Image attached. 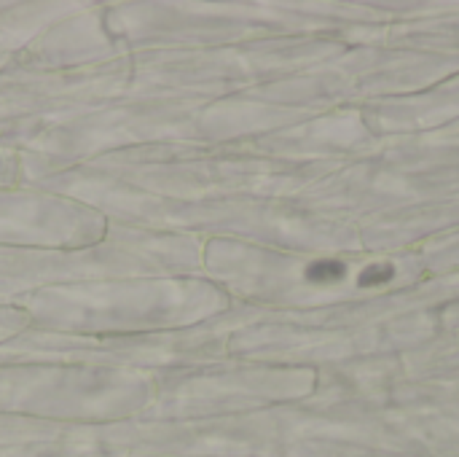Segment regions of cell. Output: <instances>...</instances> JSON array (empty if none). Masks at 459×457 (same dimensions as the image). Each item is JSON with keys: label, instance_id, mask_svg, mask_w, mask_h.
Wrapping results in <instances>:
<instances>
[{"label": "cell", "instance_id": "2", "mask_svg": "<svg viewBox=\"0 0 459 457\" xmlns=\"http://www.w3.org/2000/svg\"><path fill=\"white\" fill-rule=\"evenodd\" d=\"M392 275H395V269H392L390 264H376V266H368V269H363L360 272V277H357V282L360 285H381V282H390Z\"/></svg>", "mask_w": 459, "mask_h": 457}, {"label": "cell", "instance_id": "1", "mask_svg": "<svg viewBox=\"0 0 459 457\" xmlns=\"http://www.w3.org/2000/svg\"><path fill=\"white\" fill-rule=\"evenodd\" d=\"M347 277V266L341 261H314V264L306 269V280L309 282H339Z\"/></svg>", "mask_w": 459, "mask_h": 457}]
</instances>
